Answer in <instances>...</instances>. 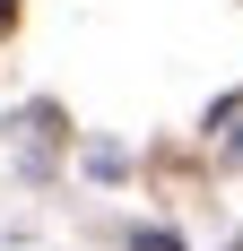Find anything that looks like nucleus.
Masks as SVG:
<instances>
[{
	"mask_svg": "<svg viewBox=\"0 0 243 251\" xmlns=\"http://www.w3.org/2000/svg\"><path fill=\"white\" fill-rule=\"evenodd\" d=\"M9 26H18V0H0V35H9Z\"/></svg>",
	"mask_w": 243,
	"mask_h": 251,
	"instance_id": "2",
	"label": "nucleus"
},
{
	"mask_svg": "<svg viewBox=\"0 0 243 251\" xmlns=\"http://www.w3.org/2000/svg\"><path fill=\"white\" fill-rule=\"evenodd\" d=\"M130 243H139V251H182L174 234H156V226H148V234H130Z\"/></svg>",
	"mask_w": 243,
	"mask_h": 251,
	"instance_id": "1",
	"label": "nucleus"
}]
</instances>
